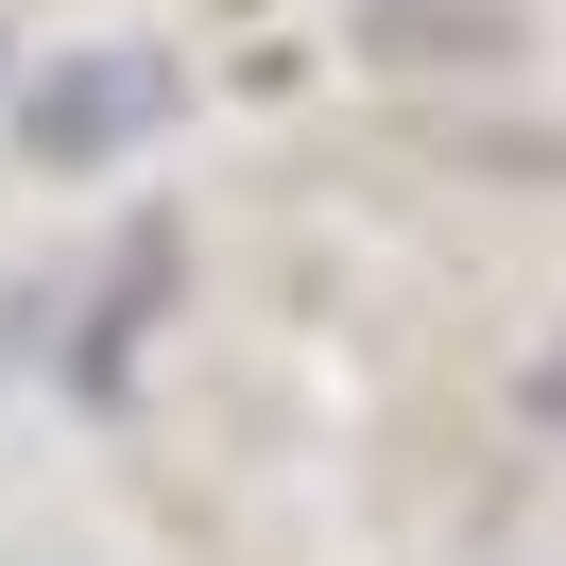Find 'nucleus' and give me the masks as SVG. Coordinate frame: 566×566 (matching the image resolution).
<instances>
[{
    "mask_svg": "<svg viewBox=\"0 0 566 566\" xmlns=\"http://www.w3.org/2000/svg\"><path fill=\"white\" fill-rule=\"evenodd\" d=\"M378 52H497V0H378Z\"/></svg>",
    "mask_w": 566,
    "mask_h": 566,
    "instance_id": "2",
    "label": "nucleus"
},
{
    "mask_svg": "<svg viewBox=\"0 0 566 566\" xmlns=\"http://www.w3.org/2000/svg\"><path fill=\"white\" fill-rule=\"evenodd\" d=\"M172 120V70L155 52H70V70L35 86V155H120V138H155Z\"/></svg>",
    "mask_w": 566,
    "mask_h": 566,
    "instance_id": "1",
    "label": "nucleus"
}]
</instances>
